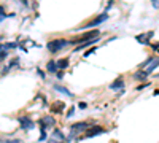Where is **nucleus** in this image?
Masks as SVG:
<instances>
[{"label": "nucleus", "instance_id": "nucleus-1", "mask_svg": "<svg viewBox=\"0 0 159 143\" xmlns=\"http://www.w3.org/2000/svg\"><path fill=\"white\" fill-rule=\"evenodd\" d=\"M67 45H68L67 40H64V38H54V40H51L49 43L46 45V48H48V51L51 54H54V53H59L60 49H64Z\"/></svg>", "mask_w": 159, "mask_h": 143}, {"label": "nucleus", "instance_id": "nucleus-2", "mask_svg": "<svg viewBox=\"0 0 159 143\" xmlns=\"http://www.w3.org/2000/svg\"><path fill=\"white\" fill-rule=\"evenodd\" d=\"M99 35H100L99 30H89V32H86V34H83L81 37H77V38L73 40V43H77V45L86 43V41H89V40H92V38H97Z\"/></svg>", "mask_w": 159, "mask_h": 143}, {"label": "nucleus", "instance_id": "nucleus-3", "mask_svg": "<svg viewBox=\"0 0 159 143\" xmlns=\"http://www.w3.org/2000/svg\"><path fill=\"white\" fill-rule=\"evenodd\" d=\"M107 19H108V15L107 13H104V15H99L97 18H94L91 22H88V24H85V26H81L80 27V30H85V29H92V27H97L99 24H102V22H105Z\"/></svg>", "mask_w": 159, "mask_h": 143}, {"label": "nucleus", "instance_id": "nucleus-4", "mask_svg": "<svg viewBox=\"0 0 159 143\" xmlns=\"http://www.w3.org/2000/svg\"><path fill=\"white\" fill-rule=\"evenodd\" d=\"M19 122H21V127H22V129H27V131H30V129L35 127L34 121H32L29 116H21V118H19Z\"/></svg>", "mask_w": 159, "mask_h": 143}, {"label": "nucleus", "instance_id": "nucleus-5", "mask_svg": "<svg viewBox=\"0 0 159 143\" xmlns=\"http://www.w3.org/2000/svg\"><path fill=\"white\" fill-rule=\"evenodd\" d=\"M105 131L102 129V126H91L89 129H88L86 132V138H91V137H96L99 135V133H104Z\"/></svg>", "mask_w": 159, "mask_h": 143}, {"label": "nucleus", "instance_id": "nucleus-6", "mask_svg": "<svg viewBox=\"0 0 159 143\" xmlns=\"http://www.w3.org/2000/svg\"><path fill=\"white\" fill-rule=\"evenodd\" d=\"M56 126V121H54V118H51L49 114L48 116H45V118H41L40 119V129H45V127H53Z\"/></svg>", "mask_w": 159, "mask_h": 143}, {"label": "nucleus", "instance_id": "nucleus-7", "mask_svg": "<svg viewBox=\"0 0 159 143\" xmlns=\"http://www.w3.org/2000/svg\"><path fill=\"white\" fill-rule=\"evenodd\" d=\"M91 126L88 122H85V121H81V122H75L73 126H72V132H81V131H86V129H89Z\"/></svg>", "mask_w": 159, "mask_h": 143}, {"label": "nucleus", "instance_id": "nucleus-8", "mask_svg": "<svg viewBox=\"0 0 159 143\" xmlns=\"http://www.w3.org/2000/svg\"><path fill=\"white\" fill-rule=\"evenodd\" d=\"M153 35H154V32H148V34H140V35L135 37V40L140 41V43H143V45H146L148 41H149V38H151Z\"/></svg>", "mask_w": 159, "mask_h": 143}, {"label": "nucleus", "instance_id": "nucleus-9", "mask_svg": "<svg viewBox=\"0 0 159 143\" xmlns=\"http://www.w3.org/2000/svg\"><path fill=\"white\" fill-rule=\"evenodd\" d=\"M121 87H124V80L123 78H116V80L110 84V89H113V91H118V89H121Z\"/></svg>", "mask_w": 159, "mask_h": 143}, {"label": "nucleus", "instance_id": "nucleus-10", "mask_svg": "<svg viewBox=\"0 0 159 143\" xmlns=\"http://www.w3.org/2000/svg\"><path fill=\"white\" fill-rule=\"evenodd\" d=\"M54 89L56 91H57V92H62V94H65V95H67V97H72V92H70L68 89H67V87H64V86H59V84H56L54 86Z\"/></svg>", "mask_w": 159, "mask_h": 143}, {"label": "nucleus", "instance_id": "nucleus-11", "mask_svg": "<svg viewBox=\"0 0 159 143\" xmlns=\"http://www.w3.org/2000/svg\"><path fill=\"white\" fill-rule=\"evenodd\" d=\"M156 67H159V57H158V59H153V61H151V64H149V65H148V68H146V70H145V72H146V73H151V72H153Z\"/></svg>", "mask_w": 159, "mask_h": 143}, {"label": "nucleus", "instance_id": "nucleus-12", "mask_svg": "<svg viewBox=\"0 0 159 143\" xmlns=\"http://www.w3.org/2000/svg\"><path fill=\"white\" fill-rule=\"evenodd\" d=\"M56 64H57V68H60V70H65V68L68 67V59H59V61H56Z\"/></svg>", "mask_w": 159, "mask_h": 143}, {"label": "nucleus", "instance_id": "nucleus-13", "mask_svg": "<svg viewBox=\"0 0 159 143\" xmlns=\"http://www.w3.org/2000/svg\"><path fill=\"white\" fill-rule=\"evenodd\" d=\"M46 70H48L49 73H54L56 70H57V64H56V61H49L48 65H46Z\"/></svg>", "mask_w": 159, "mask_h": 143}, {"label": "nucleus", "instance_id": "nucleus-14", "mask_svg": "<svg viewBox=\"0 0 159 143\" xmlns=\"http://www.w3.org/2000/svg\"><path fill=\"white\" fill-rule=\"evenodd\" d=\"M135 78H137V80H140V81H143V80H146V78H148V73L146 72H145V70H140V72H137V73H135V75H134Z\"/></svg>", "mask_w": 159, "mask_h": 143}, {"label": "nucleus", "instance_id": "nucleus-15", "mask_svg": "<svg viewBox=\"0 0 159 143\" xmlns=\"http://www.w3.org/2000/svg\"><path fill=\"white\" fill-rule=\"evenodd\" d=\"M16 48H18V43H13V41L3 45V51H8V49H16Z\"/></svg>", "mask_w": 159, "mask_h": 143}, {"label": "nucleus", "instance_id": "nucleus-16", "mask_svg": "<svg viewBox=\"0 0 159 143\" xmlns=\"http://www.w3.org/2000/svg\"><path fill=\"white\" fill-rule=\"evenodd\" d=\"M64 108V103L62 102H57V103H54L53 107H51V110H53V111H56V113H60V110Z\"/></svg>", "mask_w": 159, "mask_h": 143}, {"label": "nucleus", "instance_id": "nucleus-17", "mask_svg": "<svg viewBox=\"0 0 159 143\" xmlns=\"http://www.w3.org/2000/svg\"><path fill=\"white\" fill-rule=\"evenodd\" d=\"M51 137L57 138V140H64V138H65V137L62 135V133H60V132H59V131H54V132H53V135H51Z\"/></svg>", "mask_w": 159, "mask_h": 143}, {"label": "nucleus", "instance_id": "nucleus-18", "mask_svg": "<svg viewBox=\"0 0 159 143\" xmlns=\"http://www.w3.org/2000/svg\"><path fill=\"white\" fill-rule=\"evenodd\" d=\"M40 131H41V135H40L38 140H40V142H45V140H46V132H45V129H40Z\"/></svg>", "mask_w": 159, "mask_h": 143}, {"label": "nucleus", "instance_id": "nucleus-19", "mask_svg": "<svg viewBox=\"0 0 159 143\" xmlns=\"http://www.w3.org/2000/svg\"><path fill=\"white\" fill-rule=\"evenodd\" d=\"M151 5L153 8H159V0H151Z\"/></svg>", "mask_w": 159, "mask_h": 143}, {"label": "nucleus", "instance_id": "nucleus-20", "mask_svg": "<svg viewBox=\"0 0 159 143\" xmlns=\"http://www.w3.org/2000/svg\"><path fill=\"white\" fill-rule=\"evenodd\" d=\"M73 113H75V107H72V108H70V110H68V113H67V116L70 118V116H72V114H73Z\"/></svg>", "mask_w": 159, "mask_h": 143}, {"label": "nucleus", "instance_id": "nucleus-21", "mask_svg": "<svg viewBox=\"0 0 159 143\" xmlns=\"http://www.w3.org/2000/svg\"><path fill=\"white\" fill-rule=\"evenodd\" d=\"M37 73H38V75H40V78H45V76H46L45 73H43V70H40V68H38V70H37Z\"/></svg>", "mask_w": 159, "mask_h": 143}, {"label": "nucleus", "instance_id": "nucleus-22", "mask_svg": "<svg viewBox=\"0 0 159 143\" xmlns=\"http://www.w3.org/2000/svg\"><path fill=\"white\" fill-rule=\"evenodd\" d=\"M7 57V51H2L0 53V59H5Z\"/></svg>", "mask_w": 159, "mask_h": 143}, {"label": "nucleus", "instance_id": "nucleus-23", "mask_svg": "<svg viewBox=\"0 0 159 143\" xmlns=\"http://www.w3.org/2000/svg\"><path fill=\"white\" fill-rule=\"evenodd\" d=\"M5 143H21L19 140H5Z\"/></svg>", "mask_w": 159, "mask_h": 143}, {"label": "nucleus", "instance_id": "nucleus-24", "mask_svg": "<svg viewBox=\"0 0 159 143\" xmlns=\"http://www.w3.org/2000/svg\"><path fill=\"white\" fill-rule=\"evenodd\" d=\"M86 107H88V105H86L85 102H81V103H80V108H81V110H85Z\"/></svg>", "mask_w": 159, "mask_h": 143}, {"label": "nucleus", "instance_id": "nucleus-25", "mask_svg": "<svg viewBox=\"0 0 159 143\" xmlns=\"http://www.w3.org/2000/svg\"><path fill=\"white\" fill-rule=\"evenodd\" d=\"M2 15H5V8L0 7V16H2Z\"/></svg>", "mask_w": 159, "mask_h": 143}, {"label": "nucleus", "instance_id": "nucleus-26", "mask_svg": "<svg viewBox=\"0 0 159 143\" xmlns=\"http://www.w3.org/2000/svg\"><path fill=\"white\" fill-rule=\"evenodd\" d=\"M19 2L22 3V5H26V7H27V5H29V3H27V0H19Z\"/></svg>", "mask_w": 159, "mask_h": 143}, {"label": "nucleus", "instance_id": "nucleus-27", "mask_svg": "<svg viewBox=\"0 0 159 143\" xmlns=\"http://www.w3.org/2000/svg\"><path fill=\"white\" fill-rule=\"evenodd\" d=\"M5 18H7V15H2V16H0V22H3V19H5Z\"/></svg>", "mask_w": 159, "mask_h": 143}, {"label": "nucleus", "instance_id": "nucleus-28", "mask_svg": "<svg viewBox=\"0 0 159 143\" xmlns=\"http://www.w3.org/2000/svg\"><path fill=\"white\" fill-rule=\"evenodd\" d=\"M156 78H159V73H158V75H156Z\"/></svg>", "mask_w": 159, "mask_h": 143}]
</instances>
